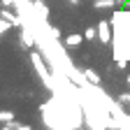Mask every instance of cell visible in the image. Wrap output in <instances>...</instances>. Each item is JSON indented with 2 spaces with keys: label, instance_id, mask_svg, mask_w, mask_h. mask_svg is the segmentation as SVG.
Returning <instances> with one entry per match:
<instances>
[{
  "label": "cell",
  "instance_id": "obj_1",
  "mask_svg": "<svg viewBox=\"0 0 130 130\" xmlns=\"http://www.w3.org/2000/svg\"><path fill=\"white\" fill-rule=\"evenodd\" d=\"M98 37L102 40V44H109L111 32H109V21H100L98 23Z\"/></svg>",
  "mask_w": 130,
  "mask_h": 130
},
{
  "label": "cell",
  "instance_id": "obj_2",
  "mask_svg": "<svg viewBox=\"0 0 130 130\" xmlns=\"http://www.w3.org/2000/svg\"><path fill=\"white\" fill-rule=\"evenodd\" d=\"M32 65H35V70L46 79V72H44V65H42V56H40V54H32Z\"/></svg>",
  "mask_w": 130,
  "mask_h": 130
},
{
  "label": "cell",
  "instance_id": "obj_3",
  "mask_svg": "<svg viewBox=\"0 0 130 130\" xmlns=\"http://www.w3.org/2000/svg\"><path fill=\"white\" fill-rule=\"evenodd\" d=\"M81 40H84L81 35H68V37H65V46L74 49V46H79V44H81Z\"/></svg>",
  "mask_w": 130,
  "mask_h": 130
},
{
  "label": "cell",
  "instance_id": "obj_4",
  "mask_svg": "<svg viewBox=\"0 0 130 130\" xmlns=\"http://www.w3.org/2000/svg\"><path fill=\"white\" fill-rule=\"evenodd\" d=\"M32 5H35V9H37V14L42 16V19H46V16H49V9H46V5L42 3V0H32Z\"/></svg>",
  "mask_w": 130,
  "mask_h": 130
},
{
  "label": "cell",
  "instance_id": "obj_5",
  "mask_svg": "<svg viewBox=\"0 0 130 130\" xmlns=\"http://www.w3.org/2000/svg\"><path fill=\"white\" fill-rule=\"evenodd\" d=\"M114 5H116V0H95V3H93V7L95 9H109V7H114Z\"/></svg>",
  "mask_w": 130,
  "mask_h": 130
},
{
  "label": "cell",
  "instance_id": "obj_6",
  "mask_svg": "<svg viewBox=\"0 0 130 130\" xmlns=\"http://www.w3.org/2000/svg\"><path fill=\"white\" fill-rule=\"evenodd\" d=\"M84 79H86V81H91V84H100V77H98L91 68H88V70H84Z\"/></svg>",
  "mask_w": 130,
  "mask_h": 130
},
{
  "label": "cell",
  "instance_id": "obj_7",
  "mask_svg": "<svg viewBox=\"0 0 130 130\" xmlns=\"http://www.w3.org/2000/svg\"><path fill=\"white\" fill-rule=\"evenodd\" d=\"M21 44L23 46H32V44H35V40H32V35L28 30H21Z\"/></svg>",
  "mask_w": 130,
  "mask_h": 130
},
{
  "label": "cell",
  "instance_id": "obj_8",
  "mask_svg": "<svg viewBox=\"0 0 130 130\" xmlns=\"http://www.w3.org/2000/svg\"><path fill=\"white\" fill-rule=\"evenodd\" d=\"M84 37H86V40H95V37H98V26H95V28H86V30H84Z\"/></svg>",
  "mask_w": 130,
  "mask_h": 130
},
{
  "label": "cell",
  "instance_id": "obj_9",
  "mask_svg": "<svg viewBox=\"0 0 130 130\" xmlns=\"http://www.w3.org/2000/svg\"><path fill=\"white\" fill-rule=\"evenodd\" d=\"M3 19H7V21H12L14 26H16V23H19V19H16V16H14V14H9L7 9H3Z\"/></svg>",
  "mask_w": 130,
  "mask_h": 130
},
{
  "label": "cell",
  "instance_id": "obj_10",
  "mask_svg": "<svg viewBox=\"0 0 130 130\" xmlns=\"http://www.w3.org/2000/svg\"><path fill=\"white\" fill-rule=\"evenodd\" d=\"M125 65H128V63H125L123 58H119V60H116V68H119V70H125Z\"/></svg>",
  "mask_w": 130,
  "mask_h": 130
},
{
  "label": "cell",
  "instance_id": "obj_11",
  "mask_svg": "<svg viewBox=\"0 0 130 130\" xmlns=\"http://www.w3.org/2000/svg\"><path fill=\"white\" fill-rule=\"evenodd\" d=\"M9 23H12V21H9ZM9 23H7V19H5V21H3V26H0V30L7 32V30H9Z\"/></svg>",
  "mask_w": 130,
  "mask_h": 130
},
{
  "label": "cell",
  "instance_id": "obj_12",
  "mask_svg": "<svg viewBox=\"0 0 130 130\" xmlns=\"http://www.w3.org/2000/svg\"><path fill=\"white\" fill-rule=\"evenodd\" d=\"M70 3H72V5H77V3H81V0H70Z\"/></svg>",
  "mask_w": 130,
  "mask_h": 130
},
{
  "label": "cell",
  "instance_id": "obj_13",
  "mask_svg": "<svg viewBox=\"0 0 130 130\" xmlns=\"http://www.w3.org/2000/svg\"><path fill=\"white\" fill-rule=\"evenodd\" d=\"M128 84H130V77H128Z\"/></svg>",
  "mask_w": 130,
  "mask_h": 130
}]
</instances>
